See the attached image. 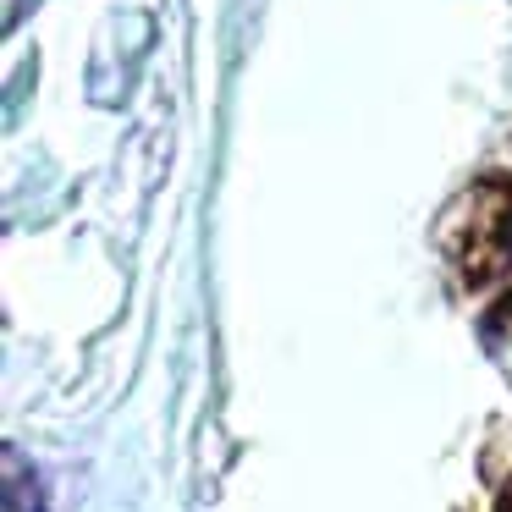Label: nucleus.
Listing matches in <instances>:
<instances>
[{"mask_svg":"<svg viewBox=\"0 0 512 512\" xmlns=\"http://www.w3.org/2000/svg\"><path fill=\"white\" fill-rule=\"evenodd\" d=\"M468 210H474V221H468L463 276L468 281H485L490 270H501L512 259V188H507V182H485Z\"/></svg>","mask_w":512,"mask_h":512,"instance_id":"f257e3e1","label":"nucleus"},{"mask_svg":"<svg viewBox=\"0 0 512 512\" xmlns=\"http://www.w3.org/2000/svg\"><path fill=\"white\" fill-rule=\"evenodd\" d=\"M6 512H50L45 479L17 446H6Z\"/></svg>","mask_w":512,"mask_h":512,"instance_id":"f03ea898","label":"nucleus"},{"mask_svg":"<svg viewBox=\"0 0 512 512\" xmlns=\"http://www.w3.org/2000/svg\"><path fill=\"white\" fill-rule=\"evenodd\" d=\"M496 512H512V490H507V496H501V507Z\"/></svg>","mask_w":512,"mask_h":512,"instance_id":"7ed1b4c3","label":"nucleus"}]
</instances>
